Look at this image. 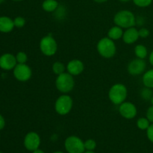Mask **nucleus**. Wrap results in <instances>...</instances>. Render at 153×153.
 Returning a JSON list of instances; mask_svg holds the SVG:
<instances>
[{
    "label": "nucleus",
    "instance_id": "nucleus-1",
    "mask_svg": "<svg viewBox=\"0 0 153 153\" xmlns=\"http://www.w3.org/2000/svg\"><path fill=\"white\" fill-rule=\"evenodd\" d=\"M128 90L123 84L117 83L112 85L108 91V99L111 102L116 105H120L126 100Z\"/></svg>",
    "mask_w": 153,
    "mask_h": 153
},
{
    "label": "nucleus",
    "instance_id": "nucleus-2",
    "mask_svg": "<svg viewBox=\"0 0 153 153\" xmlns=\"http://www.w3.org/2000/svg\"><path fill=\"white\" fill-rule=\"evenodd\" d=\"M97 49L100 56L107 59L113 58L117 52V46L114 41L108 37H102L99 40Z\"/></svg>",
    "mask_w": 153,
    "mask_h": 153
},
{
    "label": "nucleus",
    "instance_id": "nucleus-3",
    "mask_svg": "<svg viewBox=\"0 0 153 153\" xmlns=\"http://www.w3.org/2000/svg\"><path fill=\"white\" fill-rule=\"evenodd\" d=\"M114 22L116 25L126 29L136 25V16L131 10H121L114 16Z\"/></svg>",
    "mask_w": 153,
    "mask_h": 153
},
{
    "label": "nucleus",
    "instance_id": "nucleus-4",
    "mask_svg": "<svg viewBox=\"0 0 153 153\" xmlns=\"http://www.w3.org/2000/svg\"><path fill=\"white\" fill-rule=\"evenodd\" d=\"M55 87L61 94H69L74 89V76L67 72L58 75L55 79Z\"/></svg>",
    "mask_w": 153,
    "mask_h": 153
},
{
    "label": "nucleus",
    "instance_id": "nucleus-5",
    "mask_svg": "<svg viewBox=\"0 0 153 153\" xmlns=\"http://www.w3.org/2000/svg\"><path fill=\"white\" fill-rule=\"evenodd\" d=\"M73 107V100L70 95L63 94L55 100V110L58 114L65 116L70 113Z\"/></svg>",
    "mask_w": 153,
    "mask_h": 153
},
{
    "label": "nucleus",
    "instance_id": "nucleus-6",
    "mask_svg": "<svg viewBox=\"0 0 153 153\" xmlns=\"http://www.w3.org/2000/svg\"><path fill=\"white\" fill-rule=\"evenodd\" d=\"M39 48L43 55L47 57L53 56L58 51V43L52 35L49 34L40 39Z\"/></svg>",
    "mask_w": 153,
    "mask_h": 153
},
{
    "label": "nucleus",
    "instance_id": "nucleus-7",
    "mask_svg": "<svg viewBox=\"0 0 153 153\" xmlns=\"http://www.w3.org/2000/svg\"><path fill=\"white\" fill-rule=\"evenodd\" d=\"M64 148L68 153H84L85 152L84 141L76 135L69 136L65 139Z\"/></svg>",
    "mask_w": 153,
    "mask_h": 153
},
{
    "label": "nucleus",
    "instance_id": "nucleus-8",
    "mask_svg": "<svg viewBox=\"0 0 153 153\" xmlns=\"http://www.w3.org/2000/svg\"><path fill=\"white\" fill-rule=\"evenodd\" d=\"M13 76L20 82H25L32 76V70L26 64H17L13 70Z\"/></svg>",
    "mask_w": 153,
    "mask_h": 153
},
{
    "label": "nucleus",
    "instance_id": "nucleus-9",
    "mask_svg": "<svg viewBox=\"0 0 153 153\" xmlns=\"http://www.w3.org/2000/svg\"><path fill=\"white\" fill-rule=\"evenodd\" d=\"M41 143L40 135L35 131H30L25 134L23 140V145L25 149L30 152L39 149Z\"/></svg>",
    "mask_w": 153,
    "mask_h": 153
},
{
    "label": "nucleus",
    "instance_id": "nucleus-10",
    "mask_svg": "<svg viewBox=\"0 0 153 153\" xmlns=\"http://www.w3.org/2000/svg\"><path fill=\"white\" fill-rule=\"evenodd\" d=\"M146 69V63L144 59L135 58L128 63L127 71L131 76H135L145 73Z\"/></svg>",
    "mask_w": 153,
    "mask_h": 153
},
{
    "label": "nucleus",
    "instance_id": "nucleus-11",
    "mask_svg": "<svg viewBox=\"0 0 153 153\" xmlns=\"http://www.w3.org/2000/svg\"><path fill=\"white\" fill-rule=\"evenodd\" d=\"M119 113L126 120H132L137 116V109L135 105L131 102L125 101L119 105Z\"/></svg>",
    "mask_w": 153,
    "mask_h": 153
},
{
    "label": "nucleus",
    "instance_id": "nucleus-12",
    "mask_svg": "<svg viewBox=\"0 0 153 153\" xmlns=\"http://www.w3.org/2000/svg\"><path fill=\"white\" fill-rule=\"evenodd\" d=\"M67 72L73 76H77L82 74L85 70V64L83 61L79 59H73L69 61L66 65Z\"/></svg>",
    "mask_w": 153,
    "mask_h": 153
},
{
    "label": "nucleus",
    "instance_id": "nucleus-13",
    "mask_svg": "<svg viewBox=\"0 0 153 153\" xmlns=\"http://www.w3.org/2000/svg\"><path fill=\"white\" fill-rule=\"evenodd\" d=\"M17 64L16 56L10 53L3 54L0 57V68L4 70H12Z\"/></svg>",
    "mask_w": 153,
    "mask_h": 153
},
{
    "label": "nucleus",
    "instance_id": "nucleus-14",
    "mask_svg": "<svg viewBox=\"0 0 153 153\" xmlns=\"http://www.w3.org/2000/svg\"><path fill=\"white\" fill-rule=\"evenodd\" d=\"M139 38H140V37H139L138 29L136 28L134 26L126 28L124 31L122 37L123 41L128 45L136 43Z\"/></svg>",
    "mask_w": 153,
    "mask_h": 153
},
{
    "label": "nucleus",
    "instance_id": "nucleus-15",
    "mask_svg": "<svg viewBox=\"0 0 153 153\" xmlns=\"http://www.w3.org/2000/svg\"><path fill=\"white\" fill-rule=\"evenodd\" d=\"M14 27L13 19L6 16H0V32L9 33Z\"/></svg>",
    "mask_w": 153,
    "mask_h": 153
},
{
    "label": "nucleus",
    "instance_id": "nucleus-16",
    "mask_svg": "<svg viewBox=\"0 0 153 153\" xmlns=\"http://www.w3.org/2000/svg\"><path fill=\"white\" fill-rule=\"evenodd\" d=\"M123 28L121 27L118 26V25H114L108 31V37L110 39L113 40L114 41L115 40H118L119 39H121L123 37Z\"/></svg>",
    "mask_w": 153,
    "mask_h": 153
},
{
    "label": "nucleus",
    "instance_id": "nucleus-17",
    "mask_svg": "<svg viewBox=\"0 0 153 153\" xmlns=\"http://www.w3.org/2000/svg\"><path fill=\"white\" fill-rule=\"evenodd\" d=\"M59 5V3L57 0H44L42 3V8L47 13H53Z\"/></svg>",
    "mask_w": 153,
    "mask_h": 153
},
{
    "label": "nucleus",
    "instance_id": "nucleus-18",
    "mask_svg": "<svg viewBox=\"0 0 153 153\" xmlns=\"http://www.w3.org/2000/svg\"><path fill=\"white\" fill-rule=\"evenodd\" d=\"M142 82L144 87L153 89V69L145 71L142 77Z\"/></svg>",
    "mask_w": 153,
    "mask_h": 153
},
{
    "label": "nucleus",
    "instance_id": "nucleus-19",
    "mask_svg": "<svg viewBox=\"0 0 153 153\" xmlns=\"http://www.w3.org/2000/svg\"><path fill=\"white\" fill-rule=\"evenodd\" d=\"M134 53L136 58L145 60V58L148 56V49L144 45L137 44L134 49Z\"/></svg>",
    "mask_w": 153,
    "mask_h": 153
},
{
    "label": "nucleus",
    "instance_id": "nucleus-20",
    "mask_svg": "<svg viewBox=\"0 0 153 153\" xmlns=\"http://www.w3.org/2000/svg\"><path fill=\"white\" fill-rule=\"evenodd\" d=\"M52 72L55 75L58 76V75H61L62 73H65L66 70H67V68H66V66L64 65V63L61 62V61H55L52 64Z\"/></svg>",
    "mask_w": 153,
    "mask_h": 153
},
{
    "label": "nucleus",
    "instance_id": "nucleus-21",
    "mask_svg": "<svg viewBox=\"0 0 153 153\" xmlns=\"http://www.w3.org/2000/svg\"><path fill=\"white\" fill-rule=\"evenodd\" d=\"M151 123L149 122V120L146 117H140L137 119L136 125L137 127L140 130H143V131H146L149 126H150Z\"/></svg>",
    "mask_w": 153,
    "mask_h": 153
},
{
    "label": "nucleus",
    "instance_id": "nucleus-22",
    "mask_svg": "<svg viewBox=\"0 0 153 153\" xmlns=\"http://www.w3.org/2000/svg\"><path fill=\"white\" fill-rule=\"evenodd\" d=\"M140 97L143 100H144L145 101H150L151 98L153 96V92L152 88H149L145 87L144 88L140 91Z\"/></svg>",
    "mask_w": 153,
    "mask_h": 153
},
{
    "label": "nucleus",
    "instance_id": "nucleus-23",
    "mask_svg": "<svg viewBox=\"0 0 153 153\" xmlns=\"http://www.w3.org/2000/svg\"><path fill=\"white\" fill-rule=\"evenodd\" d=\"M85 151H94L97 147V142L94 139H88L84 141Z\"/></svg>",
    "mask_w": 153,
    "mask_h": 153
},
{
    "label": "nucleus",
    "instance_id": "nucleus-24",
    "mask_svg": "<svg viewBox=\"0 0 153 153\" xmlns=\"http://www.w3.org/2000/svg\"><path fill=\"white\" fill-rule=\"evenodd\" d=\"M15 56H16L17 64H26V62L28 61V55L25 52L21 51V52H17Z\"/></svg>",
    "mask_w": 153,
    "mask_h": 153
},
{
    "label": "nucleus",
    "instance_id": "nucleus-25",
    "mask_svg": "<svg viewBox=\"0 0 153 153\" xmlns=\"http://www.w3.org/2000/svg\"><path fill=\"white\" fill-rule=\"evenodd\" d=\"M133 3L139 7H149L152 3V0H132Z\"/></svg>",
    "mask_w": 153,
    "mask_h": 153
},
{
    "label": "nucleus",
    "instance_id": "nucleus-26",
    "mask_svg": "<svg viewBox=\"0 0 153 153\" xmlns=\"http://www.w3.org/2000/svg\"><path fill=\"white\" fill-rule=\"evenodd\" d=\"M13 23H14V26L17 28H21L22 27L25 26V19L22 16H16L14 19H13Z\"/></svg>",
    "mask_w": 153,
    "mask_h": 153
},
{
    "label": "nucleus",
    "instance_id": "nucleus-27",
    "mask_svg": "<svg viewBox=\"0 0 153 153\" xmlns=\"http://www.w3.org/2000/svg\"><path fill=\"white\" fill-rule=\"evenodd\" d=\"M138 33H139V37L140 38H146L149 36L150 34V31L148 28H144V27H142L140 29H138Z\"/></svg>",
    "mask_w": 153,
    "mask_h": 153
},
{
    "label": "nucleus",
    "instance_id": "nucleus-28",
    "mask_svg": "<svg viewBox=\"0 0 153 153\" xmlns=\"http://www.w3.org/2000/svg\"><path fill=\"white\" fill-rule=\"evenodd\" d=\"M146 137L148 140L153 143V123H151L149 128L146 130Z\"/></svg>",
    "mask_w": 153,
    "mask_h": 153
},
{
    "label": "nucleus",
    "instance_id": "nucleus-29",
    "mask_svg": "<svg viewBox=\"0 0 153 153\" xmlns=\"http://www.w3.org/2000/svg\"><path fill=\"white\" fill-rule=\"evenodd\" d=\"M146 117L149 120L151 123H153V105L148 108L146 113Z\"/></svg>",
    "mask_w": 153,
    "mask_h": 153
},
{
    "label": "nucleus",
    "instance_id": "nucleus-30",
    "mask_svg": "<svg viewBox=\"0 0 153 153\" xmlns=\"http://www.w3.org/2000/svg\"><path fill=\"white\" fill-rule=\"evenodd\" d=\"M5 126V120L1 114H0V131L2 130Z\"/></svg>",
    "mask_w": 153,
    "mask_h": 153
},
{
    "label": "nucleus",
    "instance_id": "nucleus-31",
    "mask_svg": "<svg viewBox=\"0 0 153 153\" xmlns=\"http://www.w3.org/2000/svg\"><path fill=\"white\" fill-rule=\"evenodd\" d=\"M149 62L153 67V50L150 52V54L149 55Z\"/></svg>",
    "mask_w": 153,
    "mask_h": 153
},
{
    "label": "nucleus",
    "instance_id": "nucleus-32",
    "mask_svg": "<svg viewBox=\"0 0 153 153\" xmlns=\"http://www.w3.org/2000/svg\"><path fill=\"white\" fill-rule=\"evenodd\" d=\"M32 153H45L44 152H43V150H42V149H36V150H34V151H33L32 152Z\"/></svg>",
    "mask_w": 153,
    "mask_h": 153
},
{
    "label": "nucleus",
    "instance_id": "nucleus-33",
    "mask_svg": "<svg viewBox=\"0 0 153 153\" xmlns=\"http://www.w3.org/2000/svg\"><path fill=\"white\" fill-rule=\"evenodd\" d=\"M94 1H95V2L97 3H104L105 2V1H107L108 0H93Z\"/></svg>",
    "mask_w": 153,
    "mask_h": 153
},
{
    "label": "nucleus",
    "instance_id": "nucleus-34",
    "mask_svg": "<svg viewBox=\"0 0 153 153\" xmlns=\"http://www.w3.org/2000/svg\"><path fill=\"white\" fill-rule=\"evenodd\" d=\"M120 1H123V2H128V1H131V0H120Z\"/></svg>",
    "mask_w": 153,
    "mask_h": 153
},
{
    "label": "nucleus",
    "instance_id": "nucleus-35",
    "mask_svg": "<svg viewBox=\"0 0 153 153\" xmlns=\"http://www.w3.org/2000/svg\"><path fill=\"white\" fill-rule=\"evenodd\" d=\"M84 153H96V152H94V151H85Z\"/></svg>",
    "mask_w": 153,
    "mask_h": 153
},
{
    "label": "nucleus",
    "instance_id": "nucleus-36",
    "mask_svg": "<svg viewBox=\"0 0 153 153\" xmlns=\"http://www.w3.org/2000/svg\"><path fill=\"white\" fill-rule=\"evenodd\" d=\"M150 102H151V105H153V96H152V97L151 98V100H150Z\"/></svg>",
    "mask_w": 153,
    "mask_h": 153
},
{
    "label": "nucleus",
    "instance_id": "nucleus-37",
    "mask_svg": "<svg viewBox=\"0 0 153 153\" xmlns=\"http://www.w3.org/2000/svg\"><path fill=\"white\" fill-rule=\"evenodd\" d=\"M53 153H64V152H61V151H56V152H53Z\"/></svg>",
    "mask_w": 153,
    "mask_h": 153
},
{
    "label": "nucleus",
    "instance_id": "nucleus-38",
    "mask_svg": "<svg viewBox=\"0 0 153 153\" xmlns=\"http://www.w3.org/2000/svg\"><path fill=\"white\" fill-rule=\"evenodd\" d=\"M4 1H5V0H0V4H2V3L4 2Z\"/></svg>",
    "mask_w": 153,
    "mask_h": 153
},
{
    "label": "nucleus",
    "instance_id": "nucleus-39",
    "mask_svg": "<svg viewBox=\"0 0 153 153\" xmlns=\"http://www.w3.org/2000/svg\"><path fill=\"white\" fill-rule=\"evenodd\" d=\"M13 1H23V0H12Z\"/></svg>",
    "mask_w": 153,
    "mask_h": 153
},
{
    "label": "nucleus",
    "instance_id": "nucleus-40",
    "mask_svg": "<svg viewBox=\"0 0 153 153\" xmlns=\"http://www.w3.org/2000/svg\"><path fill=\"white\" fill-rule=\"evenodd\" d=\"M126 153H133V152H126Z\"/></svg>",
    "mask_w": 153,
    "mask_h": 153
},
{
    "label": "nucleus",
    "instance_id": "nucleus-41",
    "mask_svg": "<svg viewBox=\"0 0 153 153\" xmlns=\"http://www.w3.org/2000/svg\"><path fill=\"white\" fill-rule=\"evenodd\" d=\"M0 153H2V152H0Z\"/></svg>",
    "mask_w": 153,
    "mask_h": 153
}]
</instances>
